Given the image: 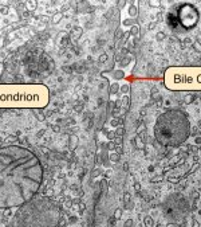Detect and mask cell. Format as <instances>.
<instances>
[{
    "label": "cell",
    "instance_id": "obj_1",
    "mask_svg": "<svg viewBox=\"0 0 201 227\" xmlns=\"http://www.w3.org/2000/svg\"><path fill=\"white\" fill-rule=\"evenodd\" d=\"M43 180L36 154L20 145L0 148V208L22 207L34 199Z\"/></svg>",
    "mask_w": 201,
    "mask_h": 227
},
{
    "label": "cell",
    "instance_id": "obj_2",
    "mask_svg": "<svg viewBox=\"0 0 201 227\" xmlns=\"http://www.w3.org/2000/svg\"><path fill=\"white\" fill-rule=\"evenodd\" d=\"M48 98V89L40 83H0V109H39Z\"/></svg>",
    "mask_w": 201,
    "mask_h": 227
},
{
    "label": "cell",
    "instance_id": "obj_3",
    "mask_svg": "<svg viewBox=\"0 0 201 227\" xmlns=\"http://www.w3.org/2000/svg\"><path fill=\"white\" fill-rule=\"evenodd\" d=\"M190 134V121L181 109H169L158 116L154 124V136L161 145L178 146Z\"/></svg>",
    "mask_w": 201,
    "mask_h": 227
},
{
    "label": "cell",
    "instance_id": "obj_4",
    "mask_svg": "<svg viewBox=\"0 0 201 227\" xmlns=\"http://www.w3.org/2000/svg\"><path fill=\"white\" fill-rule=\"evenodd\" d=\"M59 210L47 199H32L19 208L15 227H56Z\"/></svg>",
    "mask_w": 201,
    "mask_h": 227
},
{
    "label": "cell",
    "instance_id": "obj_5",
    "mask_svg": "<svg viewBox=\"0 0 201 227\" xmlns=\"http://www.w3.org/2000/svg\"><path fill=\"white\" fill-rule=\"evenodd\" d=\"M164 83L169 90L201 91V66L169 67L164 74Z\"/></svg>",
    "mask_w": 201,
    "mask_h": 227
},
{
    "label": "cell",
    "instance_id": "obj_6",
    "mask_svg": "<svg viewBox=\"0 0 201 227\" xmlns=\"http://www.w3.org/2000/svg\"><path fill=\"white\" fill-rule=\"evenodd\" d=\"M198 19H200L198 9L189 3L176 4L166 15V20H168L169 27L178 34L195 28L198 23Z\"/></svg>",
    "mask_w": 201,
    "mask_h": 227
},
{
    "label": "cell",
    "instance_id": "obj_7",
    "mask_svg": "<svg viewBox=\"0 0 201 227\" xmlns=\"http://www.w3.org/2000/svg\"><path fill=\"white\" fill-rule=\"evenodd\" d=\"M161 210L166 220L172 223H181L189 215V202L181 194H172L161 204Z\"/></svg>",
    "mask_w": 201,
    "mask_h": 227
}]
</instances>
